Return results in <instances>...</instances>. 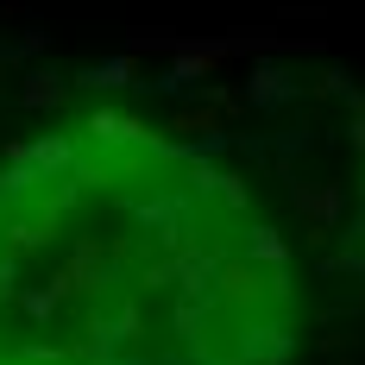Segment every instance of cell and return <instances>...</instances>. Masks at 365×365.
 Instances as JSON below:
<instances>
[{
  "instance_id": "1",
  "label": "cell",
  "mask_w": 365,
  "mask_h": 365,
  "mask_svg": "<svg viewBox=\"0 0 365 365\" xmlns=\"http://www.w3.org/2000/svg\"><path fill=\"white\" fill-rule=\"evenodd\" d=\"M290 182V202H296V215L309 220V240L315 246H328V240H340L334 227H340V215H346V195H340V182Z\"/></svg>"
},
{
  "instance_id": "2",
  "label": "cell",
  "mask_w": 365,
  "mask_h": 365,
  "mask_svg": "<svg viewBox=\"0 0 365 365\" xmlns=\"http://www.w3.org/2000/svg\"><path fill=\"white\" fill-rule=\"evenodd\" d=\"M246 258L252 264H264V271H290V240L277 233V227H246Z\"/></svg>"
},
{
  "instance_id": "3",
  "label": "cell",
  "mask_w": 365,
  "mask_h": 365,
  "mask_svg": "<svg viewBox=\"0 0 365 365\" xmlns=\"http://www.w3.org/2000/svg\"><path fill=\"white\" fill-rule=\"evenodd\" d=\"M246 101H252V108H284V101H296V82L277 70V63H258V70H252V88H246Z\"/></svg>"
},
{
  "instance_id": "4",
  "label": "cell",
  "mask_w": 365,
  "mask_h": 365,
  "mask_svg": "<svg viewBox=\"0 0 365 365\" xmlns=\"http://www.w3.org/2000/svg\"><path fill=\"white\" fill-rule=\"evenodd\" d=\"M170 133H189V139H220V113L215 108H189L170 120Z\"/></svg>"
},
{
  "instance_id": "5",
  "label": "cell",
  "mask_w": 365,
  "mask_h": 365,
  "mask_svg": "<svg viewBox=\"0 0 365 365\" xmlns=\"http://www.w3.org/2000/svg\"><path fill=\"white\" fill-rule=\"evenodd\" d=\"M346 88H353V76L334 63V70H322V76H315V88H309V95H315V101H328V95H346Z\"/></svg>"
},
{
  "instance_id": "6",
  "label": "cell",
  "mask_w": 365,
  "mask_h": 365,
  "mask_svg": "<svg viewBox=\"0 0 365 365\" xmlns=\"http://www.w3.org/2000/svg\"><path fill=\"white\" fill-rule=\"evenodd\" d=\"M346 145L365 158V113H353V126H346Z\"/></svg>"
},
{
  "instance_id": "7",
  "label": "cell",
  "mask_w": 365,
  "mask_h": 365,
  "mask_svg": "<svg viewBox=\"0 0 365 365\" xmlns=\"http://www.w3.org/2000/svg\"><path fill=\"white\" fill-rule=\"evenodd\" d=\"M353 240H359V246H365V208H359V220H353Z\"/></svg>"
},
{
  "instance_id": "8",
  "label": "cell",
  "mask_w": 365,
  "mask_h": 365,
  "mask_svg": "<svg viewBox=\"0 0 365 365\" xmlns=\"http://www.w3.org/2000/svg\"><path fill=\"white\" fill-rule=\"evenodd\" d=\"M359 208H365V177H359Z\"/></svg>"
}]
</instances>
